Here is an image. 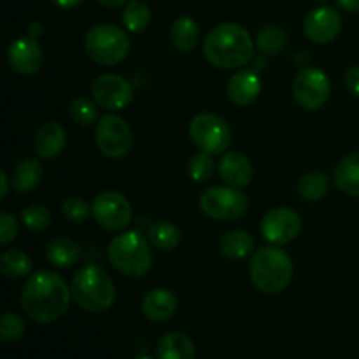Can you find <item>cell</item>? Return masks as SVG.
I'll return each mask as SVG.
<instances>
[{
  "instance_id": "1",
  "label": "cell",
  "mask_w": 359,
  "mask_h": 359,
  "mask_svg": "<svg viewBox=\"0 0 359 359\" xmlns=\"http://www.w3.org/2000/svg\"><path fill=\"white\" fill-rule=\"evenodd\" d=\"M69 284L53 270H39L28 277L21 291V309L35 323L49 325L65 316L70 305Z\"/></svg>"
},
{
  "instance_id": "2",
  "label": "cell",
  "mask_w": 359,
  "mask_h": 359,
  "mask_svg": "<svg viewBox=\"0 0 359 359\" xmlns=\"http://www.w3.org/2000/svg\"><path fill=\"white\" fill-rule=\"evenodd\" d=\"M255 55L252 37L237 23L216 25L203 41V56L210 65L224 70L242 69Z\"/></svg>"
},
{
  "instance_id": "3",
  "label": "cell",
  "mask_w": 359,
  "mask_h": 359,
  "mask_svg": "<svg viewBox=\"0 0 359 359\" xmlns=\"http://www.w3.org/2000/svg\"><path fill=\"white\" fill-rule=\"evenodd\" d=\"M294 266L290 255L276 245L256 249L249 263L251 283L265 294H277L290 286Z\"/></svg>"
},
{
  "instance_id": "4",
  "label": "cell",
  "mask_w": 359,
  "mask_h": 359,
  "mask_svg": "<svg viewBox=\"0 0 359 359\" xmlns=\"http://www.w3.org/2000/svg\"><path fill=\"white\" fill-rule=\"evenodd\" d=\"M107 258L119 273L140 279L147 276L153 266L149 238L139 231H121L109 242Z\"/></svg>"
},
{
  "instance_id": "5",
  "label": "cell",
  "mask_w": 359,
  "mask_h": 359,
  "mask_svg": "<svg viewBox=\"0 0 359 359\" xmlns=\"http://www.w3.org/2000/svg\"><path fill=\"white\" fill-rule=\"evenodd\" d=\"M70 291L81 309L95 314L109 311L116 300V287L111 276L97 265H86L77 270Z\"/></svg>"
},
{
  "instance_id": "6",
  "label": "cell",
  "mask_w": 359,
  "mask_h": 359,
  "mask_svg": "<svg viewBox=\"0 0 359 359\" xmlns=\"http://www.w3.org/2000/svg\"><path fill=\"white\" fill-rule=\"evenodd\" d=\"M84 49L98 65L112 67L121 63L130 53V39L116 25H95L84 35Z\"/></svg>"
},
{
  "instance_id": "7",
  "label": "cell",
  "mask_w": 359,
  "mask_h": 359,
  "mask_svg": "<svg viewBox=\"0 0 359 359\" xmlns=\"http://www.w3.org/2000/svg\"><path fill=\"white\" fill-rule=\"evenodd\" d=\"M189 139L193 146L207 154H219L231 144V128L221 116L200 112L189 123Z\"/></svg>"
},
{
  "instance_id": "8",
  "label": "cell",
  "mask_w": 359,
  "mask_h": 359,
  "mask_svg": "<svg viewBox=\"0 0 359 359\" xmlns=\"http://www.w3.org/2000/svg\"><path fill=\"white\" fill-rule=\"evenodd\" d=\"M200 209L216 221H235L245 216L249 200L241 189L231 186H212L200 196Z\"/></svg>"
},
{
  "instance_id": "9",
  "label": "cell",
  "mask_w": 359,
  "mask_h": 359,
  "mask_svg": "<svg viewBox=\"0 0 359 359\" xmlns=\"http://www.w3.org/2000/svg\"><path fill=\"white\" fill-rule=\"evenodd\" d=\"M95 142L104 156L118 160L126 156L133 146V133L128 123L116 114H105L95 126Z\"/></svg>"
},
{
  "instance_id": "10",
  "label": "cell",
  "mask_w": 359,
  "mask_h": 359,
  "mask_svg": "<svg viewBox=\"0 0 359 359\" xmlns=\"http://www.w3.org/2000/svg\"><path fill=\"white\" fill-rule=\"evenodd\" d=\"M291 91L300 107L307 111H318L328 102L332 95V83L321 69L307 67L294 76Z\"/></svg>"
},
{
  "instance_id": "11",
  "label": "cell",
  "mask_w": 359,
  "mask_h": 359,
  "mask_svg": "<svg viewBox=\"0 0 359 359\" xmlns=\"http://www.w3.org/2000/svg\"><path fill=\"white\" fill-rule=\"evenodd\" d=\"M95 221L107 231H123L132 223V205L128 198L119 191L98 193L91 203Z\"/></svg>"
},
{
  "instance_id": "12",
  "label": "cell",
  "mask_w": 359,
  "mask_h": 359,
  "mask_svg": "<svg viewBox=\"0 0 359 359\" xmlns=\"http://www.w3.org/2000/svg\"><path fill=\"white\" fill-rule=\"evenodd\" d=\"M91 95L98 107L105 111H121L133 100V88L118 74H104L93 81Z\"/></svg>"
},
{
  "instance_id": "13",
  "label": "cell",
  "mask_w": 359,
  "mask_h": 359,
  "mask_svg": "<svg viewBox=\"0 0 359 359\" xmlns=\"http://www.w3.org/2000/svg\"><path fill=\"white\" fill-rule=\"evenodd\" d=\"M259 230H262L263 238L272 244L284 245L293 242L300 235L302 219L298 212H294L290 207H276L263 216Z\"/></svg>"
},
{
  "instance_id": "14",
  "label": "cell",
  "mask_w": 359,
  "mask_h": 359,
  "mask_svg": "<svg viewBox=\"0 0 359 359\" xmlns=\"http://www.w3.org/2000/svg\"><path fill=\"white\" fill-rule=\"evenodd\" d=\"M342 30V18L333 7L323 6L307 14L304 32L314 44H330Z\"/></svg>"
},
{
  "instance_id": "15",
  "label": "cell",
  "mask_w": 359,
  "mask_h": 359,
  "mask_svg": "<svg viewBox=\"0 0 359 359\" xmlns=\"http://www.w3.org/2000/svg\"><path fill=\"white\" fill-rule=\"evenodd\" d=\"M7 60L14 72L23 74V76H32L39 72L44 62V53H42L41 44L34 37H18L14 39L7 49Z\"/></svg>"
},
{
  "instance_id": "16",
  "label": "cell",
  "mask_w": 359,
  "mask_h": 359,
  "mask_svg": "<svg viewBox=\"0 0 359 359\" xmlns=\"http://www.w3.org/2000/svg\"><path fill=\"white\" fill-rule=\"evenodd\" d=\"M262 93V81L255 70L238 69L226 84V97L237 107H249Z\"/></svg>"
},
{
  "instance_id": "17",
  "label": "cell",
  "mask_w": 359,
  "mask_h": 359,
  "mask_svg": "<svg viewBox=\"0 0 359 359\" xmlns=\"http://www.w3.org/2000/svg\"><path fill=\"white\" fill-rule=\"evenodd\" d=\"M252 163L245 154L238 153V151H231L221 158L219 163V175L223 182L231 188H245L251 184L252 181Z\"/></svg>"
},
{
  "instance_id": "18",
  "label": "cell",
  "mask_w": 359,
  "mask_h": 359,
  "mask_svg": "<svg viewBox=\"0 0 359 359\" xmlns=\"http://www.w3.org/2000/svg\"><path fill=\"white\" fill-rule=\"evenodd\" d=\"M67 146V132L60 123L48 121L35 133V153L44 160L60 156Z\"/></svg>"
},
{
  "instance_id": "19",
  "label": "cell",
  "mask_w": 359,
  "mask_h": 359,
  "mask_svg": "<svg viewBox=\"0 0 359 359\" xmlns=\"http://www.w3.org/2000/svg\"><path fill=\"white\" fill-rule=\"evenodd\" d=\"M142 312L149 321L165 323L177 312V298L165 287L151 290L142 300Z\"/></svg>"
},
{
  "instance_id": "20",
  "label": "cell",
  "mask_w": 359,
  "mask_h": 359,
  "mask_svg": "<svg viewBox=\"0 0 359 359\" xmlns=\"http://www.w3.org/2000/svg\"><path fill=\"white\" fill-rule=\"evenodd\" d=\"M168 39L179 53H191L200 41L198 23L189 16L175 18L170 25Z\"/></svg>"
},
{
  "instance_id": "21",
  "label": "cell",
  "mask_w": 359,
  "mask_h": 359,
  "mask_svg": "<svg viewBox=\"0 0 359 359\" xmlns=\"http://www.w3.org/2000/svg\"><path fill=\"white\" fill-rule=\"evenodd\" d=\"M158 359H195L196 349L193 340L182 332H170L158 342Z\"/></svg>"
},
{
  "instance_id": "22",
  "label": "cell",
  "mask_w": 359,
  "mask_h": 359,
  "mask_svg": "<svg viewBox=\"0 0 359 359\" xmlns=\"http://www.w3.org/2000/svg\"><path fill=\"white\" fill-rule=\"evenodd\" d=\"M81 258V245L69 237H58L46 245V259L56 269H69Z\"/></svg>"
},
{
  "instance_id": "23",
  "label": "cell",
  "mask_w": 359,
  "mask_h": 359,
  "mask_svg": "<svg viewBox=\"0 0 359 359\" xmlns=\"http://www.w3.org/2000/svg\"><path fill=\"white\" fill-rule=\"evenodd\" d=\"M42 177H44L42 165L34 158H27L14 167L13 175H11V184L16 193H28L41 184Z\"/></svg>"
},
{
  "instance_id": "24",
  "label": "cell",
  "mask_w": 359,
  "mask_h": 359,
  "mask_svg": "<svg viewBox=\"0 0 359 359\" xmlns=\"http://www.w3.org/2000/svg\"><path fill=\"white\" fill-rule=\"evenodd\" d=\"M337 188L349 196H359V151L347 154L335 168Z\"/></svg>"
},
{
  "instance_id": "25",
  "label": "cell",
  "mask_w": 359,
  "mask_h": 359,
  "mask_svg": "<svg viewBox=\"0 0 359 359\" xmlns=\"http://www.w3.org/2000/svg\"><path fill=\"white\" fill-rule=\"evenodd\" d=\"M219 249L228 259H244L255 251V238L244 230H230L221 237Z\"/></svg>"
},
{
  "instance_id": "26",
  "label": "cell",
  "mask_w": 359,
  "mask_h": 359,
  "mask_svg": "<svg viewBox=\"0 0 359 359\" xmlns=\"http://www.w3.org/2000/svg\"><path fill=\"white\" fill-rule=\"evenodd\" d=\"M147 238L158 251H174L181 244L182 233L177 224L170 223V221H158L149 228Z\"/></svg>"
},
{
  "instance_id": "27",
  "label": "cell",
  "mask_w": 359,
  "mask_h": 359,
  "mask_svg": "<svg viewBox=\"0 0 359 359\" xmlns=\"http://www.w3.org/2000/svg\"><path fill=\"white\" fill-rule=\"evenodd\" d=\"M332 189V182H330L328 175L323 172H309V174L302 175L298 181V193L304 200L309 202H319V200L326 198Z\"/></svg>"
},
{
  "instance_id": "28",
  "label": "cell",
  "mask_w": 359,
  "mask_h": 359,
  "mask_svg": "<svg viewBox=\"0 0 359 359\" xmlns=\"http://www.w3.org/2000/svg\"><path fill=\"white\" fill-rule=\"evenodd\" d=\"M121 21L125 28L132 34H140L151 23V9L144 0H130L121 13Z\"/></svg>"
},
{
  "instance_id": "29",
  "label": "cell",
  "mask_w": 359,
  "mask_h": 359,
  "mask_svg": "<svg viewBox=\"0 0 359 359\" xmlns=\"http://www.w3.org/2000/svg\"><path fill=\"white\" fill-rule=\"evenodd\" d=\"M0 270L7 279H21L30 273L32 259L27 252L20 249H7L0 256Z\"/></svg>"
},
{
  "instance_id": "30",
  "label": "cell",
  "mask_w": 359,
  "mask_h": 359,
  "mask_svg": "<svg viewBox=\"0 0 359 359\" xmlns=\"http://www.w3.org/2000/svg\"><path fill=\"white\" fill-rule=\"evenodd\" d=\"M286 34L284 30H280L276 25H270V27H265L256 37V44H258L259 51L265 56H276L286 48Z\"/></svg>"
},
{
  "instance_id": "31",
  "label": "cell",
  "mask_w": 359,
  "mask_h": 359,
  "mask_svg": "<svg viewBox=\"0 0 359 359\" xmlns=\"http://www.w3.org/2000/svg\"><path fill=\"white\" fill-rule=\"evenodd\" d=\"M69 114L79 126H91L98 123L97 102H91L84 97H77L70 102Z\"/></svg>"
},
{
  "instance_id": "32",
  "label": "cell",
  "mask_w": 359,
  "mask_h": 359,
  "mask_svg": "<svg viewBox=\"0 0 359 359\" xmlns=\"http://www.w3.org/2000/svg\"><path fill=\"white\" fill-rule=\"evenodd\" d=\"M51 221L53 216L48 207L32 205L21 210V223L25 224V228H28L30 231H35V233L48 230Z\"/></svg>"
},
{
  "instance_id": "33",
  "label": "cell",
  "mask_w": 359,
  "mask_h": 359,
  "mask_svg": "<svg viewBox=\"0 0 359 359\" xmlns=\"http://www.w3.org/2000/svg\"><path fill=\"white\" fill-rule=\"evenodd\" d=\"M25 330H27V325L23 318L14 312H6L0 318V339L4 342H16L25 335Z\"/></svg>"
},
{
  "instance_id": "34",
  "label": "cell",
  "mask_w": 359,
  "mask_h": 359,
  "mask_svg": "<svg viewBox=\"0 0 359 359\" xmlns=\"http://www.w3.org/2000/svg\"><path fill=\"white\" fill-rule=\"evenodd\" d=\"M188 174L195 182H203L207 181V179L212 177L214 161L212 158H210V154L202 151V153L191 156V160H189L188 163Z\"/></svg>"
},
{
  "instance_id": "35",
  "label": "cell",
  "mask_w": 359,
  "mask_h": 359,
  "mask_svg": "<svg viewBox=\"0 0 359 359\" xmlns=\"http://www.w3.org/2000/svg\"><path fill=\"white\" fill-rule=\"evenodd\" d=\"M91 214V205L81 196H70L62 203V216L70 223H83Z\"/></svg>"
},
{
  "instance_id": "36",
  "label": "cell",
  "mask_w": 359,
  "mask_h": 359,
  "mask_svg": "<svg viewBox=\"0 0 359 359\" xmlns=\"http://www.w3.org/2000/svg\"><path fill=\"white\" fill-rule=\"evenodd\" d=\"M18 237V221L13 214L0 212V244L7 245Z\"/></svg>"
},
{
  "instance_id": "37",
  "label": "cell",
  "mask_w": 359,
  "mask_h": 359,
  "mask_svg": "<svg viewBox=\"0 0 359 359\" xmlns=\"http://www.w3.org/2000/svg\"><path fill=\"white\" fill-rule=\"evenodd\" d=\"M346 84H347V90H349L351 93L359 97V65L351 67V69L347 70Z\"/></svg>"
},
{
  "instance_id": "38",
  "label": "cell",
  "mask_w": 359,
  "mask_h": 359,
  "mask_svg": "<svg viewBox=\"0 0 359 359\" xmlns=\"http://www.w3.org/2000/svg\"><path fill=\"white\" fill-rule=\"evenodd\" d=\"M337 4L347 13H359V0H337Z\"/></svg>"
},
{
  "instance_id": "39",
  "label": "cell",
  "mask_w": 359,
  "mask_h": 359,
  "mask_svg": "<svg viewBox=\"0 0 359 359\" xmlns=\"http://www.w3.org/2000/svg\"><path fill=\"white\" fill-rule=\"evenodd\" d=\"M51 2L62 9H74V7H79L84 0H51Z\"/></svg>"
},
{
  "instance_id": "40",
  "label": "cell",
  "mask_w": 359,
  "mask_h": 359,
  "mask_svg": "<svg viewBox=\"0 0 359 359\" xmlns=\"http://www.w3.org/2000/svg\"><path fill=\"white\" fill-rule=\"evenodd\" d=\"M0 184H2V191H0V198H6L7 193H9V177H7L6 172H0Z\"/></svg>"
},
{
  "instance_id": "41",
  "label": "cell",
  "mask_w": 359,
  "mask_h": 359,
  "mask_svg": "<svg viewBox=\"0 0 359 359\" xmlns=\"http://www.w3.org/2000/svg\"><path fill=\"white\" fill-rule=\"evenodd\" d=\"M42 32H44V28H42L41 23H37V21H34V23L28 25V35L34 39H37L39 35H42Z\"/></svg>"
},
{
  "instance_id": "42",
  "label": "cell",
  "mask_w": 359,
  "mask_h": 359,
  "mask_svg": "<svg viewBox=\"0 0 359 359\" xmlns=\"http://www.w3.org/2000/svg\"><path fill=\"white\" fill-rule=\"evenodd\" d=\"M98 2L105 7H121V6H125L128 0H98Z\"/></svg>"
},
{
  "instance_id": "43",
  "label": "cell",
  "mask_w": 359,
  "mask_h": 359,
  "mask_svg": "<svg viewBox=\"0 0 359 359\" xmlns=\"http://www.w3.org/2000/svg\"><path fill=\"white\" fill-rule=\"evenodd\" d=\"M135 359H151L149 356H137Z\"/></svg>"
}]
</instances>
